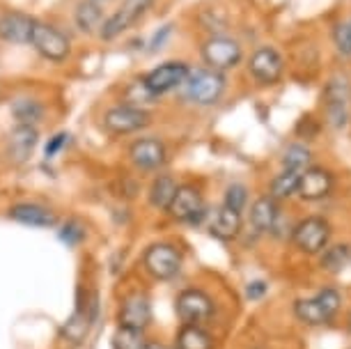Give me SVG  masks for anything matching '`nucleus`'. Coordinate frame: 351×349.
Returning <instances> with one entry per match:
<instances>
[{
	"instance_id": "f257e3e1",
	"label": "nucleus",
	"mask_w": 351,
	"mask_h": 349,
	"mask_svg": "<svg viewBox=\"0 0 351 349\" xmlns=\"http://www.w3.org/2000/svg\"><path fill=\"white\" fill-rule=\"evenodd\" d=\"M340 304H342L340 292L333 287H326V289H322L319 294L310 296V299H296L294 315H296V320L308 326H322V324H328V322L335 317L337 311H340Z\"/></svg>"
},
{
	"instance_id": "f03ea898",
	"label": "nucleus",
	"mask_w": 351,
	"mask_h": 349,
	"mask_svg": "<svg viewBox=\"0 0 351 349\" xmlns=\"http://www.w3.org/2000/svg\"><path fill=\"white\" fill-rule=\"evenodd\" d=\"M186 99L189 101L197 104V106H214L221 101L223 92H225V76L223 71L216 69H197L191 71V76L186 78Z\"/></svg>"
},
{
	"instance_id": "7ed1b4c3",
	"label": "nucleus",
	"mask_w": 351,
	"mask_h": 349,
	"mask_svg": "<svg viewBox=\"0 0 351 349\" xmlns=\"http://www.w3.org/2000/svg\"><path fill=\"white\" fill-rule=\"evenodd\" d=\"M330 223L322 216H308L291 230V241L306 255H319L330 241Z\"/></svg>"
},
{
	"instance_id": "20e7f679",
	"label": "nucleus",
	"mask_w": 351,
	"mask_h": 349,
	"mask_svg": "<svg viewBox=\"0 0 351 349\" xmlns=\"http://www.w3.org/2000/svg\"><path fill=\"white\" fill-rule=\"evenodd\" d=\"M241 58H243L241 46L232 37H223V35L209 37L207 42L202 44V60L209 69H216V71L234 69L237 64L241 62Z\"/></svg>"
},
{
	"instance_id": "39448f33",
	"label": "nucleus",
	"mask_w": 351,
	"mask_h": 349,
	"mask_svg": "<svg viewBox=\"0 0 351 349\" xmlns=\"http://www.w3.org/2000/svg\"><path fill=\"white\" fill-rule=\"evenodd\" d=\"M143 265L149 276L158 280H170L182 269V253L170 243H154L143 255Z\"/></svg>"
},
{
	"instance_id": "423d86ee",
	"label": "nucleus",
	"mask_w": 351,
	"mask_h": 349,
	"mask_svg": "<svg viewBox=\"0 0 351 349\" xmlns=\"http://www.w3.org/2000/svg\"><path fill=\"white\" fill-rule=\"evenodd\" d=\"M149 122H152V117L147 110H143L141 106H129V104H122V106L106 110V115H104V127L115 136L134 134V131L145 129Z\"/></svg>"
},
{
	"instance_id": "0eeeda50",
	"label": "nucleus",
	"mask_w": 351,
	"mask_h": 349,
	"mask_svg": "<svg viewBox=\"0 0 351 349\" xmlns=\"http://www.w3.org/2000/svg\"><path fill=\"white\" fill-rule=\"evenodd\" d=\"M175 311L184 324H202L214 315V301L202 289H184L175 301Z\"/></svg>"
},
{
	"instance_id": "6e6552de",
	"label": "nucleus",
	"mask_w": 351,
	"mask_h": 349,
	"mask_svg": "<svg viewBox=\"0 0 351 349\" xmlns=\"http://www.w3.org/2000/svg\"><path fill=\"white\" fill-rule=\"evenodd\" d=\"M30 44L35 46V51L39 56L53 62H62L71 51L69 39L64 37L60 30L51 28V25H46V23H39V21L35 25V32H32Z\"/></svg>"
},
{
	"instance_id": "1a4fd4ad",
	"label": "nucleus",
	"mask_w": 351,
	"mask_h": 349,
	"mask_svg": "<svg viewBox=\"0 0 351 349\" xmlns=\"http://www.w3.org/2000/svg\"><path fill=\"white\" fill-rule=\"evenodd\" d=\"M189 76H191V69L186 62H163V64H158L156 69H152L149 74L143 78V83L147 85V90L152 95L158 97L184 85Z\"/></svg>"
},
{
	"instance_id": "9d476101",
	"label": "nucleus",
	"mask_w": 351,
	"mask_h": 349,
	"mask_svg": "<svg viewBox=\"0 0 351 349\" xmlns=\"http://www.w3.org/2000/svg\"><path fill=\"white\" fill-rule=\"evenodd\" d=\"M248 71L260 85H276L285 71V60L276 49L262 46V49H257L255 53L250 56Z\"/></svg>"
},
{
	"instance_id": "9b49d317",
	"label": "nucleus",
	"mask_w": 351,
	"mask_h": 349,
	"mask_svg": "<svg viewBox=\"0 0 351 349\" xmlns=\"http://www.w3.org/2000/svg\"><path fill=\"white\" fill-rule=\"evenodd\" d=\"M154 0H124L122 8L115 12L110 19H106L101 25V39H115L120 37L122 32H127L131 25H134L138 19H141L145 12L149 10V5Z\"/></svg>"
},
{
	"instance_id": "f8f14e48",
	"label": "nucleus",
	"mask_w": 351,
	"mask_h": 349,
	"mask_svg": "<svg viewBox=\"0 0 351 349\" xmlns=\"http://www.w3.org/2000/svg\"><path fill=\"white\" fill-rule=\"evenodd\" d=\"M333 186H335V177L330 170L310 166L308 170H303L301 173L299 197L306 202H319V200H324V197H328L330 193H333Z\"/></svg>"
},
{
	"instance_id": "ddd939ff",
	"label": "nucleus",
	"mask_w": 351,
	"mask_h": 349,
	"mask_svg": "<svg viewBox=\"0 0 351 349\" xmlns=\"http://www.w3.org/2000/svg\"><path fill=\"white\" fill-rule=\"evenodd\" d=\"M324 101H326V117L335 129L347 124V106H349V83L347 78L333 76L324 92Z\"/></svg>"
},
{
	"instance_id": "4468645a",
	"label": "nucleus",
	"mask_w": 351,
	"mask_h": 349,
	"mask_svg": "<svg viewBox=\"0 0 351 349\" xmlns=\"http://www.w3.org/2000/svg\"><path fill=\"white\" fill-rule=\"evenodd\" d=\"M168 214L175 221H197L204 214V200L200 189L191 186V184H182L177 189L175 197H172Z\"/></svg>"
},
{
	"instance_id": "2eb2a0df",
	"label": "nucleus",
	"mask_w": 351,
	"mask_h": 349,
	"mask_svg": "<svg viewBox=\"0 0 351 349\" xmlns=\"http://www.w3.org/2000/svg\"><path fill=\"white\" fill-rule=\"evenodd\" d=\"M120 326H131V328H145L152 322V304L149 296L143 292H134L124 296L120 306Z\"/></svg>"
},
{
	"instance_id": "dca6fc26",
	"label": "nucleus",
	"mask_w": 351,
	"mask_h": 349,
	"mask_svg": "<svg viewBox=\"0 0 351 349\" xmlns=\"http://www.w3.org/2000/svg\"><path fill=\"white\" fill-rule=\"evenodd\" d=\"M37 21L23 12H8L0 16V37L12 44H30Z\"/></svg>"
},
{
	"instance_id": "f3484780",
	"label": "nucleus",
	"mask_w": 351,
	"mask_h": 349,
	"mask_svg": "<svg viewBox=\"0 0 351 349\" xmlns=\"http://www.w3.org/2000/svg\"><path fill=\"white\" fill-rule=\"evenodd\" d=\"M37 141H39V134L32 124H19L8 136V159L12 163H16V166L28 161L32 149L37 147Z\"/></svg>"
},
{
	"instance_id": "a211bd4d",
	"label": "nucleus",
	"mask_w": 351,
	"mask_h": 349,
	"mask_svg": "<svg viewBox=\"0 0 351 349\" xmlns=\"http://www.w3.org/2000/svg\"><path fill=\"white\" fill-rule=\"evenodd\" d=\"M129 156L136 168L141 170H156L165 163V147L156 138H141L131 145Z\"/></svg>"
},
{
	"instance_id": "6ab92c4d",
	"label": "nucleus",
	"mask_w": 351,
	"mask_h": 349,
	"mask_svg": "<svg viewBox=\"0 0 351 349\" xmlns=\"http://www.w3.org/2000/svg\"><path fill=\"white\" fill-rule=\"evenodd\" d=\"M241 232V212H232L230 207H218L209 221V234L221 241L237 239Z\"/></svg>"
},
{
	"instance_id": "aec40b11",
	"label": "nucleus",
	"mask_w": 351,
	"mask_h": 349,
	"mask_svg": "<svg viewBox=\"0 0 351 349\" xmlns=\"http://www.w3.org/2000/svg\"><path fill=\"white\" fill-rule=\"evenodd\" d=\"M278 219H280V205L274 195L257 197L250 207V223L257 232H274Z\"/></svg>"
},
{
	"instance_id": "412c9836",
	"label": "nucleus",
	"mask_w": 351,
	"mask_h": 349,
	"mask_svg": "<svg viewBox=\"0 0 351 349\" xmlns=\"http://www.w3.org/2000/svg\"><path fill=\"white\" fill-rule=\"evenodd\" d=\"M10 219L21 223V226H30V228H53L56 226V214L51 209H46L42 205H14L10 209Z\"/></svg>"
},
{
	"instance_id": "4be33fe9",
	"label": "nucleus",
	"mask_w": 351,
	"mask_h": 349,
	"mask_svg": "<svg viewBox=\"0 0 351 349\" xmlns=\"http://www.w3.org/2000/svg\"><path fill=\"white\" fill-rule=\"evenodd\" d=\"M97 311V308H95ZM95 311H85L83 306H78L74 315L64 322V326L60 328V335L67 342H71V345H81V342L85 340V335H88L90 326H92V320H95Z\"/></svg>"
},
{
	"instance_id": "5701e85b",
	"label": "nucleus",
	"mask_w": 351,
	"mask_h": 349,
	"mask_svg": "<svg viewBox=\"0 0 351 349\" xmlns=\"http://www.w3.org/2000/svg\"><path fill=\"white\" fill-rule=\"evenodd\" d=\"M177 349H214V338L200 324H182L175 338Z\"/></svg>"
},
{
	"instance_id": "b1692460",
	"label": "nucleus",
	"mask_w": 351,
	"mask_h": 349,
	"mask_svg": "<svg viewBox=\"0 0 351 349\" xmlns=\"http://www.w3.org/2000/svg\"><path fill=\"white\" fill-rule=\"evenodd\" d=\"M76 25L83 32H95L104 25V10L99 0H81L76 8Z\"/></svg>"
},
{
	"instance_id": "393cba45",
	"label": "nucleus",
	"mask_w": 351,
	"mask_h": 349,
	"mask_svg": "<svg viewBox=\"0 0 351 349\" xmlns=\"http://www.w3.org/2000/svg\"><path fill=\"white\" fill-rule=\"evenodd\" d=\"M177 189H180V184L172 180L170 175H158L154 182H152V189H149V202L152 207L156 209H165L168 212L172 197H175Z\"/></svg>"
},
{
	"instance_id": "a878e982",
	"label": "nucleus",
	"mask_w": 351,
	"mask_h": 349,
	"mask_svg": "<svg viewBox=\"0 0 351 349\" xmlns=\"http://www.w3.org/2000/svg\"><path fill=\"white\" fill-rule=\"evenodd\" d=\"M299 182H301L299 170H282V173L276 175L274 182H271L269 195H274L278 202L289 200L291 195H299Z\"/></svg>"
},
{
	"instance_id": "bb28decb",
	"label": "nucleus",
	"mask_w": 351,
	"mask_h": 349,
	"mask_svg": "<svg viewBox=\"0 0 351 349\" xmlns=\"http://www.w3.org/2000/svg\"><path fill=\"white\" fill-rule=\"evenodd\" d=\"M349 262H351V251H349V246H344V243L326 246L319 253V267L328 274H340Z\"/></svg>"
},
{
	"instance_id": "cd10ccee",
	"label": "nucleus",
	"mask_w": 351,
	"mask_h": 349,
	"mask_svg": "<svg viewBox=\"0 0 351 349\" xmlns=\"http://www.w3.org/2000/svg\"><path fill=\"white\" fill-rule=\"evenodd\" d=\"M112 345L115 349H149V340L145 335V328L120 326L112 335Z\"/></svg>"
},
{
	"instance_id": "c85d7f7f",
	"label": "nucleus",
	"mask_w": 351,
	"mask_h": 349,
	"mask_svg": "<svg viewBox=\"0 0 351 349\" xmlns=\"http://www.w3.org/2000/svg\"><path fill=\"white\" fill-rule=\"evenodd\" d=\"M310 161H313V154H310V149L306 147V145H289L287 149H285L282 154V166L285 170H299V173H303V170L310 168Z\"/></svg>"
},
{
	"instance_id": "c756f323",
	"label": "nucleus",
	"mask_w": 351,
	"mask_h": 349,
	"mask_svg": "<svg viewBox=\"0 0 351 349\" xmlns=\"http://www.w3.org/2000/svg\"><path fill=\"white\" fill-rule=\"evenodd\" d=\"M12 115L16 117L19 124H35L42 120V106L35 99H19L12 106Z\"/></svg>"
},
{
	"instance_id": "7c9ffc66",
	"label": "nucleus",
	"mask_w": 351,
	"mask_h": 349,
	"mask_svg": "<svg viewBox=\"0 0 351 349\" xmlns=\"http://www.w3.org/2000/svg\"><path fill=\"white\" fill-rule=\"evenodd\" d=\"M248 202V191L243 184H232V186H228V191H225V207H230L232 212H243V207H246Z\"/></svg>"
},
{
	"instance_id": "2f4dec72",
	"label": "nucleus",
	"mask_w": 351,
	"mask_h": 349,
	"mask_svg": "<svg viewBox=\"0 0 351 349\" xmlns=\"http://www.w3.org/2000/svg\"><path fill=\"white\" fill-rule=\"evenodd\" d=\"M333 42L340 56H351V23H337L333 28Z\"/></svg>"
},
{
	"instance_id": "473e14b6",
	"label": "nucleus",
	"mask_w": 351,
	"mask_h": 349,
	"mask_svg": "<svg viewBox=\"0 0 351 349\" xmlns=\"http://www.w3.org/2000/svg\"><path fill=\"white\" fill-rule=\"evenodd\" d=\"M83 237H85V230L81 228V223H76V221H69L67 226L62 228V232H60V239L67 241L69 246H76V243H81Z\"/></svg>"
},
{
	"instance_id": "72a5a7b5",
	"label": "nucleus",
	"mask_w": 351,
	"mask_h": 349,
	"mask_svg": "<svg viewBox=\"0 0 351 349\" xmlns=\"http://www.w3.org/2000/svg\"><path fill=\"white\" fill-rule=\"evenodd\" d=\"M267 289H269V285L264 280H253V282H248L246 296L250 301H257V299H262V296L267 294Z\"/></svg>"
},
{
	"instance_id": "f704fd0d",
	"label": "nucleus",
	"mask_w": 351,
	"mask_h": 349,
	"mask_svg": "<svg viewBox=\"0 0 351 349\" xmlns=\"http://www.w3.org/2000/svg\"><path fill=\"white\" fill-rule=\"evenodd\" d=\"M67 134H58V136H53L51 138V143L49 145H46V156H49V159H51V156H56L58 152H60V147H62V145L64 143H67Z\"/></svg>"
},
{
	"instance_id": "c9c22d12",
	"label": "nucleus",
	"mask_w": 351,
	"mask_h": 349,
	"mask_svg": "<svg viewBox=\"0 0 351 349\" xmlns=\"http://www.w3.org/2000/svg\"><path fill=\"white\" fill-rule=\"evenodd\" d=\"M165 35H170V25H165V28H163V32H161V35H156L154 37V42H152V51H156L158 49V46H161L163 44V37Z\"/></svg>"
},
{
	"instance_id": "e433bc0d",
	"label": "nucleus",
	"mask_w": 351,
	"mask_h": 349,
	"mask_svg": "<svg viewBox=\"0 0 351 349\" xmlns=\"http://www.w3.org/2000/svg\"><path fill=\"white\" fill-rule=\"evenodd\" d=\"M347 326H349V331H351V313H349V322H347Z\"/></svg>"
},
{
	"instance_id": "4c0bfd02",
	"label": "nucleus",
	"mask_w": 351,
	"mask_h": 349,
	"mask_svg": "<svg viewBox=\"0 0 351 349\" xmlns=\"http://www.w3.org/2000/svg\"><path fill=\"white\" fill-rule=\"evenodd\" d=\"M99 3H106V0H99Z\"/></svg>"
},
{
	"instance_id": "58836bf2",
	"label": "nucleus",
	"mask_w": 351,
	"mask_h": 349,
	"mask_svg": "<svg viewBox=\"0 0 351 349\" xmlns=\"http://www.w3.org/2000/svg\"><path fill=\"white\" fill-rule=\"evenodd\" d=\"M349 23H351V21H349Z\"/></svg>"
}]
</instances>
